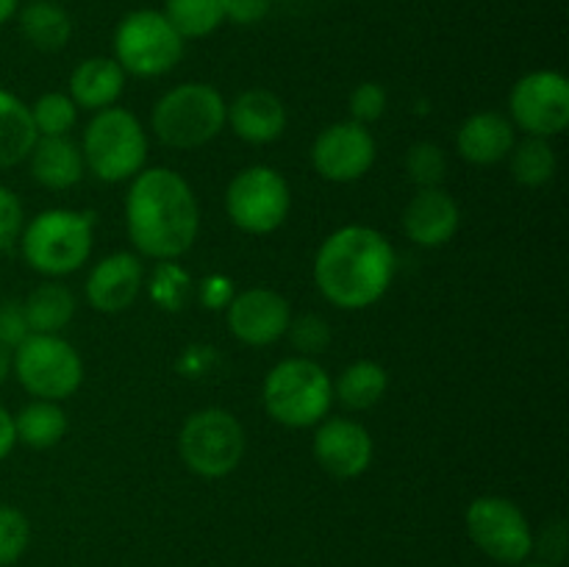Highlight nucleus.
<instances>
[{"label": "nucleus", "instance_id": "obj_1", "mask_svg": "<svg viewBox=\"0 0 569 567\" xmlns=\"http://www.w3.org/2000/svg\"><path fill=\"white\" fill-rule=\"evenodd\" d=\"M126 231L139 256L176 261L192 250L200 231L194 189L170 167H144L126 195Z\"/></svg>", "mask_w": 569, "mask_h": 567}, {"label": "nucleus", "instance_id": "obj_2", "mask_svg": "<svg viewBox=\"0 0 569 567\" xmlns=\"http://www.w3.org/2000/svg\"><path fill=\"white\" fill-rule=\"evenodd\" d=\"M395 248L378 228L342 226L322 239L315 256V284L322 298L345 311L376 306L395 278Z\"/></svg>", "mask_w": 569, "mask_h": 567}, {"label": "nucleus", "instance_id": "obj_3", "mask_svg": "<svg viewBox=\"0 0 569 567\" xmlns=\"http://www.w3.org/2000/svg\"><path fill=\"white\" fill-rule=\"evenodd\" d=\"M94 215L78 209H44L26 222L20 250L26 265L44 278L78 272L92 256Z\"/></svg>", "mask_w": 569, "mask_h": 567}, {"label": "nucleus", "instance_id": "obj_4", "mask_svg": "<svg viewBox=\"0 0 569 567\" xmlns=\"http://www.w3.org/2000/svg\"><path fill=\"white\" fill-rule=\"evenodd\" d=\"M264 411L287 428H315L333 406V381L309 356H289L270 367L261 387Z\"/></svg>", "mask_w": 569, "mask_h": 567}, {"label": "nucleus", "instance_id": "obj_5", "mask_svg": "<svg viewBox=\"0 0 569 567\" xmlns=\"http://www.w3.org/2000/svg\"><path fill=\"white\" fill-rule=\"evenodd\" d=\"M87 172L103 183L131 181L148 167V131L133 111L111 106L94 111L81 137Z\"/></svg>", "mask_w": 569, "mask_h": 567}, {"label": "nucleus", "instance_id": "obj_6", "mask_svg": "<svg viewBox=\"0 0 569 567\" xmlns=\"http://www.w3.org/2000/svg\"><path fill=\"white\" fill-rule=\"evenodd\" d=\"M226 98L211 83H178L156 100L150 128L172 150L206 148L226 128Z\"/></svg>", "mask_w": 569, "mask_h": 567}, {"label": "nucleus", "instance_id": "obj_7", "mask_svg": "<svg viewBox=\"0 0 569 567\" xmlns=\"http://www.w3.org/2000/svg\"><path fill=\"white\" fill-rule=\"evenodd\" d=\"M11 372L31 398H72L83 384L81 354L61 334H28L11 350Z\"/></svg>", "mask_w": 569, "mask_h": 567}, {"label": "nucleus", "instance_id": "obj_8", "mask_svg": "<svg viewBox=\"0 0 569 567\" xmlns=\"http://www.w3.org/2000/svg\"><path fill=\"white\" fill-rule=\"evenodd\" d=\"M183 48L187 39L159 9L128 11L114 28V61L126 76H167L183 59Z\"/></svg>", "mask_w": 569, "mask_h": 567}, {"label": "nucleus", "instance_id": "obj_9", "mask_svg": "<svg viewBox=\"0 0 569 567\" xmlns=\"http://www.w3.org/2000/svg\"><path fill=\"white\" fill-rule=\"evenodd\" d=\"M248 437L237 417L220 406L192 411L178 431L181 461L200 478H226L242 465Z\"/></svg>", "mask_w": 569, "mask_h": 567}, {"label": "nucleus", "instance_id": "obj_10", "mask_svg": "<svg viewBox=\"0 0 569 567\" xmlns=\"http://www.w3.org/2000/svg\"><path fill=\"white\" fill-rule=\"evenodd\" d=\"M292 209L289 181L270 165H250L228 181L226 215L239 231L267 237L287 222Z\"/></svg>", "mask_w": 569, "mask_h": 567}, {"label": "nucleus", "instance_id": "obj_11", "mask_svg": "<svg viewBox=\"0 0 569 567\" xmlns=\"http://www.w3.org/2000/svg\"><path fill=\"white\" fill-rule=\"evenodd\" d=\"M465 523L472 545L500 565H522L533 554V531L526 511L503 495H481L472 500Z\"/></svg>", "mask_w": 569, "mask_h": 567}, {"label": "nucleus", "instance_id": "obj_12", "mask_svg": "<svg viewBox=\"0 0 569 567\" xmlns=\"http://www.w3.org/2000/svg\"><path fill=\"white\" fill-rule=\"evenodd\" d=\"M509 120L526 137L553 139L569 126V81L559 70H533L509 92Z\"/></svg>", "mask_w": 569, "mask_h": 567}, {"label": "nucleus", "instance_id": "obj_13", "mask_svg": "<svg viewBox=\"0 0 569 567\" xmlns=\"http://www.w3.org/2000/svg\"><path fill=\"white\" fill-rule=\"evenodd\" d=\"M378 156L370 128L353 120L331 122L311 145V167L317 176L333 183H353L372 170Z\"/></svg>", "mask_w": 569, "mask_h": 567}, {"label": "nucleus", "instance_id": "obj_14", "mask_svg": "<svg viewBox=\"0 0 569 567\" xmlns=\"http://www.w3.org/2000/svg\"><path fill=\"white\" fill-rule=\"evenodd\" d=\"M292 306L281 292L267 287L242 289L226 306V322L233 339L250 348H267L287 337Z\"/></svg>", "mask_w": 569, "mask_h": 567}, {"label": "nucleus", "instance_id": "obj_15", "mask_svg": "<svg viewBox=\"0 0 569 567\" xmlns=\"http://www.w3.org/2000/svg\"><path fill=\"white\" fill-rule=\"evenodd\" d=\"M315 442V459L328 476L342 478H359L370 470L372 454H376V445H372L370 431H367L361 422L350 420V417H328V420L317 422Z\"/></svg>", "mask_w": 569, "mask_h": 567}, {"label": "nucleus", "instance_id": "obj_16", "mask_svg": "<svg viewBox=\"0 0 569 567\" xmlns=\"http://www.w3.org/2000/svg\"><path fill=\"white\" fill-rule=\"evenodd\" d=\"M144 287V265L137 253H117L103 256L87 276V304L103 315H117V311L131 309L133 300L139 298Z\"/></svg>", "mask_w": 569, "mask_h": 567}, {"label": "nucleus", "instance_id": "obj_17", "mask_svg": "<svg viewBox=\"0 0 569 567\" xmlns=\"http://www.w3.org/2000/svg\"><path fill=\"white\" fill-rule=\"evenodd\" d=\"M403 233L420 248H442L461 226V209L442 187L417 189L403 209Z\"/></svg>", "mask_w": 569, "mask_h": 567}, {"label": "nucleus", "instance_id": "obj_18", "mask_svg": "<svg viewBox=\"0 0 569 567\" xmlns=\"http://www.w3.org/2000/svg\"><path fill=\"white\" fill-rule=\"evenodd\" d=\"M226 126L248 145H270L287 131V106L270 89H244L226 106Z\"/></svg>", "mask_w": 569, "mask_h": 567}, {"label": "nucleus", "instance_id": "obj_19", "mask_svg": "<svg viewBox=\"0 0 569 567\" xmlns=\"http://www.w3.org/2000/svg\"><path fill=\"white\" fill-rule=\"evenodd\" d=\"M517 128L500 111H476L467 117L456 133V150L476 167H492L509 159L515 148Z\"/></svg>", "mask_w": 569, "mask_h": 567}, {"label": "nucleus", "instance_id": "obj_20", "mask_svg": "<svg viewBox=\"0 0 569 567\" xmlns=\"http://www.w3.org/2000/svg\"><path fill=\"white\" fill-rule=\"evenodd\" d=\"M31 178L44 189L64 192L81 183L87 165H83L81 145L72 137H39L28 156Z\"/></svg>", "mask_w": 569, "mask_h": 567}, {"label": "nucleus", "instance_id": "obj_21", "mask_svg": "<svg viewBox=\"0 0 569 567\" xmlns=\"http://www.w3.org/2000/svg\"><path fill=\"white\" fill-rule=\"evenodd\" d=\"M122 92H126V72L109 56H89L70 76V98L83 111L111 109Z\"/></svg>", "mask_w": 569, "mask_h": 567}, {"label": "nucleus", "instance_id": "obj_22", "mask_svg": "<svg viewBox=\"0 0 569 567\" xmlns=\"http://www.w3.org/2000/svg\"><path fill=\"white\" fill-rule=\"evenodd\" d=\"M17 22H20L26 42L42 53L64 50L72 37L70 14L64 6L53 3V0H26V6H20L17 11Z\"/></svg>", "mask_w": 569, "mask_h": 567}, {"label": "nucleus", "instance_id": "obj_23", "mask_svg": "<svg viewBox=\"0 0 569 567\" xmlns=\"http://www.w3.org/2000/svg\"><path fill=\"white\" fill-rule=\"evenodd\" d=\"M37 139L31 106L22 103L9 89H0V170L22 165L31 156Z\"/></svg>", "mask_w": 569, "mask_h": 567}, {"label": "nucleus", "instance_id": "obj_24", "mask_svg": "<svg viewBox=\"0 0 569 567\" xmlns=\"http://www.w3.org/2000/svg\"><path fill=\"white\" fill-rule=\"evenodd\" d=\"M76 295L70 287L48 278L44 284L33 287L28 298L22 300L28 331L31 334H61L76 317Z\"/></svg>", "mask_w": 569, "mask_h": 567}, {"label": "nucleus", "instance_id": "obj_25", "mask_svg": "<svg viewBox=\"0 0 569 567\" xmlns=\"http://www.w3.org/2000/svg\"><path fill=\"white\" fill-rule=\"evenodd\" d=\"M389 389L387 367L372 359H356L333 381V400L350 411H367L381 404Z\"/></svg>", "mask_w": 569, "mask_h": 567}, {"label": "nucleus", "instance_id": "obj_26", "mask_svg": "<svg viewBox=\"0 0 569 567\" xmlns=\"http://www.w3.org/2000/svg\"><path fill=\"white\" fill-rule=\"evenodd\" d=\"M17 442L31 450H48L59 445L67 434V415L56 400H37L22 406L14 415Z\"/></svg>", "mask_w": 569, "mask_h": 567}, {"label": "nucleus", "instance_id": "obj_27", "mask_svg": "<svg viewBox=\"0 0 569 567\" xmlns=\"http://www.w3.org/2000/svg\"><path fill=\"white\" fill-rule=\"evenodd\" d=\"M509 170L520 187L537 189L553 181L556 170H559V159L550 145V139L542 137H526L522 142H515L509 153Z\"/></svg>", "mask_w": 569, "mask_h": 567}, {"label": "nucleus", "instance_id": "obj_28", "mask_svg": "<svg viewBox=\"0 0 569 567\" xmlns=\"http://www.w3.org/2000/svg\"><path fill=\"white\" fill-rule=\"evenodd\" d=\"M161 11L183 39H206L226 26V0H164Z\"/></svg>", "mask_w": 569, "mask_h": 567}, {"label": "nucleus", "instance_id": "obj_29", "mask_svg": "<svg viewBox=\"0 0 569 567\" xmlns=\"http://www.w3.org/2000/svg\"><path fill=\"white\" fill-rule=\"evenodd\" d=\"M78 111L81 109L64 92H44L31 106L39 137H70L78 122Z\"/></svg>", "mask_w": 569, "mask_h": 567}, {"label": "nucleus", "instance_id": "obj_30", "mask_svg": "<svg viewBox=\"0 0 569 567\" xmlns=\"http://www.w3.org/2000/svg\"><path fill=\"white\" fill-rule=\"evenodd\" d=\"M192 278H189V272L178 261H159V267L150 276V298H153L159 309H183L187 300L192 298Z\"/></svg>", "mask_w": 569, "mask_h": 567}, {"label": "nucleus", "instance_id": "obj_31", "mask_svg": "<svg viewBox=\"0 0 569 567\" xmlns=\"http://www.w3.org/2000/svg\"><path fill=\"white\" fill-rule=\"evenodd\" d=\"M406 172L417 189L442 187L448 176V156L437 142H417L406 153Z\"/></svg>", "mask_w": 569, "mask_h": 567}, {"label": "nucleus", "instance_id": "obj_32", "mask_svg": "<svg viewBox=\"0 0 569 567\" xmlns=\"http://www.w3.org/2000/svg\"><path fill=\"white\" fill-rule=\"evenodd\" d=\"M287 337L292 342V348L298 350V356L315 359L317 354H322L331 345V326H328L326 317L309 311V315H300L289 320Z\"/></svg>", "mask_w": 569, "mask_h": 567}, {"label": "nucleus", "instance_id": "obj_33", "mask_svg": "<svg viewBox=\"0 0 569 567\" xmlns=\"http://www.w3.org/2000/svg\"><path fill=\"white\" fill-rule=\"evenodd\" d=\"M31 523L17 506H0V567H9L26 554Z\"/></svg>", "mask_w": 569, "mask_h": 567}, {"label": "nucleus", "instance_id": "obj_34", "mask_svg": "<svg viewBox=\"0 0 569 567\" xmlns=\"http://www.w3.org/2000/svg\"><path fill=\"white\" fill-rule=\"evenodd\" d=\"M387 106V89L376 81H365L350 92V120L359 122V126H370V122L381 120Z\"/></svg>", "mask_w": 569, "mask_h": 567}, {"label": "nucleus", "instance_id": "obj_35", "mask_svg": "<svg viewBox=\"0 0 569 567\" xmlns=\"http://www.w3.org/2000/svg\"><path fill=\"white\" fill-rule=\"evenodd\" d=\"M26 228V209L17 198L14 189L0 183V253L14 248L20 242V233Z\"/></svg>", "mask_w": 569, "mask_h": 567}, {"label": "nucleus", "instance_id": "obj_36", "mask_svg": "<svg viewBox=\"0 0 569 567\" xmlns=\"http://www.w3.org/2000/svg\"><path fill=\"white\" fill-rule=\"evenodd\" d=\"M26 311H22L20 300H3L0 304V345L14 350L22 339L28 337Z\"/></svg>", "mask_w": 569, "mask_h": 567}, {"label": "nucleus", "instance_id": "obj_37", "mask_svg": "<svg viewBox=\"0 0 569 567\" xmlns=\"http://www.w3.org/2000/svg\"><path fill=\"white\" fill-rule=\"evenodd\" d=\"M270 0H226V22L233 26H256L270 14Z\"/></svg>", "mask_w": 569, "mask_h": 567}, {"label": "nucleus", "instance_id": "obj_38", "mask_svg": "<svg viewBox=\"0 0 569 567\" xmlns=\"http://www.w3.org/2000/svg\"><path fill=\"white\" fill-rule=\"evenodd\" d=\"M233 295H237V289H233L231 278L226 276H206L198 289V298L206 309H226Z\"/></svg>", "mask_w": 569, "mask_h": 567}, {"label": "nucleus", "instance_id": "obj_39", "mask_svg": "<svg viewBox=\"0 0 569 567\" xmlns=\"http://www.w3.org/2000/svg\"><path fill=\"white\" fill-rule=\"evenodd\" d=\"M17 434H14V415L0 404V461L14 450Z\"/></svg>", "mask_w": 569, "mask_h": 567}, {"label": "nucleus", "instance_id": "obj_40", "mask_svg": "<svg viewBox=\"0 0 569 567\" xmlns=\"http://www.w3.org/2000/svg\"><path fill=\"white\" fill-rule=\"evenodd\" d=\"M20 0H0V26H6L9 20H14L17 11H20Z\"/></svg>", "mask_w": 569, "mask_h": 567}, {"label": "nucleus", "instance_id": "obj_41", "mask_svg": "<svg viewBox=\"0 0 569 567\" xmlns=\"http://www.w3.org/2000/svg\"><path fill=\"white\" fill-rule=\"evenodd\" d=\"M9 376H11V348L0 345V387H3Z\"/></svg>", "mask_w": 569, "mask_h": 567}, {"label": "nucleus", "instance_id": "obj_42", "mask_svg": "<svg viewBox=\"0 0 569 567\" xmlns=\"http://www.w3.org/2000/svg\"><path fill=\"white\" fill-rule=\"evenodd\" d=\"M526 567H553V565H526Z\"/></svg>", "mask_w": 569, "mask_h": 567}]
</instances>
